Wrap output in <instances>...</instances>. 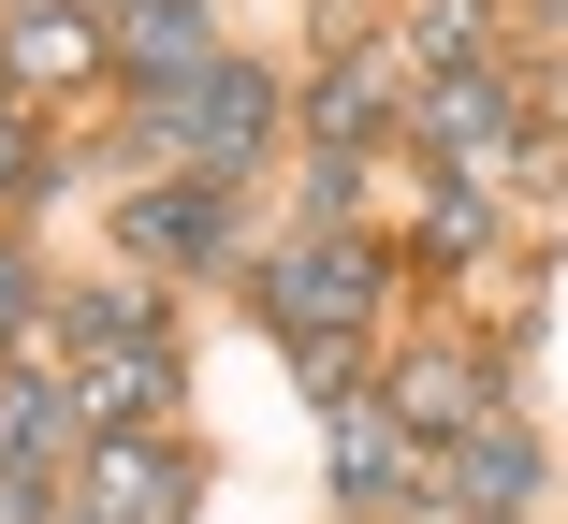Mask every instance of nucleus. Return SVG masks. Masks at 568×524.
Returning <instances> with one entry per match:
<instances>
[{
    "mask_svg": "<svg viewBox=\"0 0 568 524\" xmlns=\"http://www.w3.org/2000/svg\"><path fill=\"white\" fill-rule=\"evenodd\" d=\"M277 132H292V102H277V73H248V59H204V73H175V88H146V161H161V175L248 189Z\"/></svg>",
    "mask_w": 568,
    "mask_h": 524,
    "instance_id": "obj_1",
    "label": "nucleus"
},
{
    "mask_svg": "<svg viewBox=\"0 0 568 524\" xmlns=\"http://www.w3.org/2000/svg\"><path fill=\"white\" fill-rule=\"evenodd\" d=\"M263 306H277V336H379V306H394V248L351 234H292L263 248Z\"/></svg>",
    "mask_w": 568,
    "mask_h": 524,
    "instance_id": "obj_2",
    "label": "nucleus"
},
{
    "mask_svg": "<svg viewBox=\"0 0 568 524\" xmlns=\"http://www.w3.org/2000/svg\"><path fill=\"white\" fill-rule=\"evenodd\" d=\"M408 132H423L452 175H510V161H525V88H510L496 59H467V73H423Z\"/></svg>",
    "mask_w": 568,
    "mask_h": 524,
    "instance_id": "obj_3",
    "label": "nucleus"
},
{
    "mask_svg": "<svg viewBox=\"0 0 568 524\" xmlns=\"http://www.w3.org/2000/svg\"><path fill=\"white\" fill-rule=\"evenodd\" d=\"M73 495H88L102 524H190L204 466H190L175 438H132V423H88V452H73Z\"/></svg>",
    "mask_w": 568,
    "mask_h": 524,
    "instance_id": "obj_4",
    "label": "nucleus"
},
{
    "mask_svg": "<svg viewBox=\"0 0 568 524\" xmlns=\"http://www.w3.org/2000/svg\"><path fill=\"white\" fill-rule=\"evenodd\" d=\"M118 248L132 263H234V189H219V175H132Z\"/></svg>",
    "mask_w": 568,
    "mask_h": 524,
    "instance_id": "obj_5",
    "label": "nucleus"
},
{
    "mask_svg": "<svg viewBox=\"0 0 568 524\" xmlns=\"http://www.w3.org/2000/svg\"><path fill=\"white\" fill-rule=\"evenodd\" d=\"M408 466H423V438L394 423V393H335V408H321V481L351 495V510H394Z\"/></svg>",
    "mask_w": 568,
    "mask_h": 524,
    "instance_id": "obj_6",
    "label": "nucleus"
},
{
    "mask_svg": "<svg viewBox=\"0 0 568 524\" xmlns=\"http://www.w3.org/2000/svg\"><path fill=\"white\" fill-rule=\"evenodd\" d=\"M437 495H452V510H525V495H539V438L510 423L496 393H481L467 423L437 438Z\"/></svg>",
    "mask_w": 568,
    "mask_h": 524,
    "instance_id": "obj_7",
    "label": "nucleus"
},
{
    "mask_svg": "<svg viewBox=\"0 0 568 524\" xmlns=\"http://www.w3.org/2000/svg\"><path fill=\"white\" fill-rule=\"evenodd\" d=\"M102 59H118V16H88V0H30V16L0 30V73H16V102H44V88H88Z\"/></svg>",
    "mask_w": 568,
    "mask_h": 524,
    "instance_id": "obj_8",
    "label": "nucleus"
},
{
    "mask_svg": "<svg viewBox=\"0 0 568 524\" xmlns=\"http://www.w3.org/2000/svg\"><path fill=\"white\" fill-rule=\"evenodd\" d=\"M306 132H321V161H365L379 132H408V102H394V59H335V73L306 88Z\"/></svg>",
    "mask_w": 568,
    "mask_h": 524,
    "instance_id": "obj_9",
    "label": "nucleus"
},
{
    "mask_svg": "<svg viewBox=\"0 0 568 524\" xmlns=\"http://www.w3.org/2000/svg\"><path fill=\"white\" fill-rule=\"evenodd\" d=\"M73 408H88V423H146V408H175V336L73 350Z\"/></svg>",
    "mask_w": 568,
    "mask_h": 524,
    "instance_id": "obj_10",
    "label": "nucleus"
},
{
    "mask_svg": "<svg viewBox=\"0 0 568 524\" xmlns=\"http://www.w3.org/2000/svg\"><path fill=\"white\" fill-rule=\"evenodd\" d=\"M204 59H219V0H132V16H118V73L132 88H175Z\"/></svg>",
    "mask_w": 568,
    "mask_h": 524,
    "instance_id": "obj_11",
    "label": "nucleus"
},
{
    "mask_svg": "<svg viewBox=\"0 0 568 524\" xmlns=\"http://www.w3.org/2000/svg\"><path fill=\"white\" fill-rule=\"evenodd\" d=\"M0 452L73 466V452H88V408H73V379H44V364H16V350H0Z\"/></svg>",
    "mask_w": 568,
    "mask_h": 524,
    "instance_id": "obj_12",
    "label": "nucleus"
},
{
    "mask_svg": "<svg viewBox=\"0 0 568 524\" xmlns=\"http://www.w3.org/2000/svg\"><path fill=\"white\" fill-rule=\"evenodd\" d=\"M481 248H496L481 175H437V204H423V263H481Z\"/></svg>",
    "mask_w": 568,
    "mask_h": 524,
    "instance_id": "obj_13",
    "label": "nucleus"
},
{
    "mask_svg": "<svg viewBox=\"0 0 568 524\" xmlns=\"http://www.w3.org/2000/svg\"><path fill=\"white\" fill-rule=\"evenodd\" d=\"M379 393H394V423H408V438H423V423L452 438V423H467V408H481V379H467V364H394Z\"/></svg>",
    "mask_w": 568,
    "mask_h": 524,
    "instance_id": "obj_14",
    "label": "nucleus"
},
{
    "mask_svg": "<svg viewBox=\"0 0 568 524\" xmlns=\"http://www.w3.org/2000/svg\"><path fill=\"white\" fill-rule=\"evenodd\" d=\"M59 336H73V350H118V336H161V291H73V306H59Z\"/></svg>",
    "mask_w": 568,
    "mask_h": 524,
    "instance_id": "obj_15",
    "label": "nucleus"
},
{
    "mask_svg": "<svg viewBox=\"0 0 568 524\" xmlns=\"http://www.w3.org/2000/svg\"><path fill=\"white\" fill-rule=\"evenodd\" d=\"M408 59H423V73H467V59H481V0H423Z\"/></svg>",
    "mask_w": 568,
    "mask_h": 524,
    "instance_id": "obj_16",
    "label": "nucleus"
},
{
    "mask_svg": "<svg viewBox=\"0 0 568 524\" xmlns=\"http://www.w3.org/2000/svg\"><path fill=\"white\" fill-rule=\"evenodd\" d=\"M292 379L335 408V393H365V336H292Z\"/></svg>",
    "mask_w": 568,
    "mask_h": 524,
    "instance_id": "obj_17",
    "label": "nucleus"
},
{
    "mask_svg": "<svg viewBox=\"0 0 568 524\" xmlns=\"http://www.w3.org/2000/svg\"><path fill=\"white\" fill-rule=\"evenodd\" d=\"M30 321H44V263H30V248H0V350H16Z\"/></svg>",
    "mask_w": 568,
    "mask_h": 524,
    "instance_id": "obj_18",
    "label": "nucleus"
},
{
    "mask_svg": "<svg viewBox=\"0 0 568 524\" xmlns=\"http://www.w3.org/2000/svg\"><path fill=\"white\" fill-rule=\"evenodd\" d=\"M30 189H44V146L16 132V102H0V204H30Z\"/></svg>",
    "mask_w": 568,
    "mask_h": 524,
    "instance_id": "obj_19",
    "label": "nucleus"
},
{
    "mask_svg": "<svg viewBox=\"0 0 568 524\" xmlns=\"http://www.w3.org/2000/svg\"><path fill=\"white\" fill-rule=\"evenodd\" d=\"M452 524H510V510H452Z\"/></svg>",
    "mask_w": 568,
    "mask_h": 524,
    "instance_id": "obj_20",
    "label": "nucleus"
},
{
    "mask_svg": "<svg viewBox=\"0 0 568 524\" xmlns=\"http://www.w3.org/2000/svg\"><path fill=\"white\" fill-rule=\"evenodd\" d=\"M88 16H132V0H88Z\"/></svg>",
    "mask_w": 568,
    "mask_h": 524,
    "instance_id": "obj_21",
    "label": "nucleus"
},
{
    "mask_svg": "<svg viewBox=\"0 0 568 524\" xmlns=\"http://www.w3.org/2000/svg\"><path fill=\"white\" fill-rule=\"evenodd\" d=\"M0 102H16V73H0Z\"/></svg>",
    "mask_w": 568,
    "mask_h": 524,
    "instance_id": "obj_22",
    "label": "nucleus"
},
{
    "mask_svg": "<svg viewBox=\"0 0 568 524\" xmlns=\"http://www.w3.org/2000/svg\"><path fill=\"white\" fill-rule=\"evenodd\" d=\"M554 102H568V88H554Z\"/></svg>",
    "mask_w": 568,
    "mask_h": 524,
    "instance_id": "obj_23",
    "label": "nucleus"
}]
</instances>
